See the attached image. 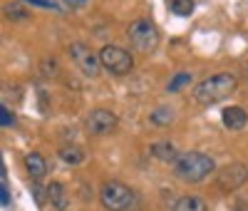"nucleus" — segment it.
I'll list each match as a JSON object with an SVG mask.
<instances>
[{
  "label": "nucleus",
  "instance_id": "11",
  "mask_svg": "<svg viewBox=\"0 0 248 211\" xmlns=\"http://www.w3.org/2000/svg\"><path fill=\"white\" fill-rule=\"evenodd\" d=\"M149 154L154 157V159H159V162H171L174 164V159L179 157V152H176V146L171 144V142H154L152 146H149Z\"/></svg>",
  "mask_w": 248,
  "mask_h": 211
},
{
  "label": "nucleus",
  "instance_id": "8",
  "mask_svg": "<svg viewBox=\"0 0 248 211\" xmlns=\"http://www.w3.org/2000/svg\"><path fill=\"white\" fill-rule=\"evenodd\" d=\"M67 52H70L72 62L79 67V72L85 77H97L99 75V70H102L99 57H97V52L90 50V45H85V42H72V45L67 48Z\"/></svg>",
  "mask_w": 248,
  "mask_h": 211
},
{
  "label": "nucleus",
  "instance_id": "17",
  "mask_svg": "<svg viewBox=\"0 0 248 211\" xmlns=\"http://www.w3.org/2000/svg\"><path fill=\"white\" fill-rule=\"evenodd\" d=\"M5 15H8V20H28L30 17V13L25 10L23 3H8L5 5Z\"/></svg>",
  "mask_w": 248,
  "mask_h": 211
},
{
  "label": "nucleus",
  "instance_id": "22",
  "mask_svg": "<svg viewBox=\"0 0 248 211\" xmlns=\"http://www.w3.org/2000/svg\"><path fill=\"white\" fill-rule=\"evenodd\" d=\"M32 192H35V199H37V204H43L45 201V189H40L37 184L32 186Z\"/></svg>",
  "mask_w": 248,
  "mask_h": 211
},
{
  "label": "nucleus",
  "instance_id": "21",
  "mask_svg": "<svg viewBox=\"0 0 248 211\" xmlns=\"http://www.w3.org/2000/svg\"><path fill=\"white\" fill-rule=\"evenodd\" d=\"M10 204V192L5 184H0V206H8Z\"/></svg>",
  "mask_w": 248,
  "mask_h": 211
},
{
  "label": "nucleus",
  "instance_id": "6",
  "mask_svg": "<svg viewBox=\"0 0 248 211\" xmlns=\"http://www.w3.org/2000/svg\"><path fill=\"white\" fill-rule=\"evenodd\" d=\"M246 181H248V166L241 164V162H231V164H226L223 169L216 172V186L226 194L238 192Z\"/></svg>",
  "mask_w": 248,
  "mask_h": 211
},
{
  "label": "nucleus",
  "instance_id": "13",
  "mask_svg": "<svg viewBox=\"0 0 248 211\" xmlns=\"http://www.w3.org/2000/svg\"><path fill=\"white\" fill-rule=\"evenodd\" d=\"M60 159L65 162V164H70V166H77V164H82L87 159V154H85V149L82 146H77V144H65L60 149Z\"/></svg>",
  "mask_w": 248,
  "mask_h": 211
},
{
  "label": "nucleus",
  "instance_id": "15",
  "mask_svg": "<svg viewBox=\"0 0 248 211\" xmlns=\"http://www.w3.org/2000/svg\"><path fill=\"white\" fill-rule=\"evenodd\" d=\"M191 80H194V75H191V72H176V75L169 80V84H167V92H169V95H176L179 90L189 87Z\"/></svg>",
  "mask_w": 248,
  "mask_h": 211
},
{
  "label": "nucleus",
  "instance_id": "9",
  "mask_svg": "<svg viewBox=\"0 0 248 211\" xmlns=\"http://www.w3.org/2000/svg\"><path fill=\"white\" fill-rule=\"evenodd\" d=\"M45 196H47L50 206L57 209V211H67L70 209V192H67V186L62 181H50L47 189H45Z\"/></svg>",
  "mask_w": 248,
  "mask_h": 211
},
{
  "label": "nucleus",
  "instance_id": "23",
  "mask_svg": "<svg viewBox=\"0 0 248 211\" xmlns=\"http://www.w3.org/2000/svg\"><path fill=\"white\" fill-rule=\"evenodd\" d=\"M85 3H87V0H65V5H67V8H82Z\"/></svg>",
  "mask_w": 248,
  "mask_h": 211
},
{
  "label": "nucleus",
  "instance_id": "18",
  "mask_svg": "<svg viewBox=\"0 0 248 211\" xmlns=\"http://www.w3.org/2000/svg\"><path fill=\"white\" fill-rule=\"evenodd\" d=\"M169 8H171V13L186 17L194 13V0H169Z\"/></svg>",
  "mask_w": 248,
  "mask_h": 211
},
{
  "label": "nucleus",
  "instance_id": "12",
  "mask_svg": "<svg viewBox=\"0 0 248 211\" xmlns=\"http://www.w3.org/2000/svg\"><path fill=\"white\" fill-rule=\"evenodd\" d=\"M25 169H28V174L35 179V181H40L45 174H47V162H45V157H40V154H28L25 157Z\"/></svg>",
  "mask_w": 248,
  "mask_h": 211
},
{
  "label": "nucleus",
  "instance_id": "4",
  "mask_svg": "<svg viewBox=\"0 0 248 211\" xmlns=\"http://www.w3.org/2000/svg\"><path fill=\"white\" fill-rule=\"evenodd\" d=\"M127 37H129V42H132V48H134L137 52H141V55L156 52L159 42H161L159 28L152 23V20H147V17L134 20V23L127 28Z\"/></svg>",
  "mask_w": 248,
  "mask_h": 211
},
{
  "label": "nucleus",
  "instance_id": "3",
  "mask_svg": "<svg viewBox=\"0 0 248 211\" xmlns=\"http://www.w3.org/2000/svg\"><path fill=\"white\" fill-rule=\"evenodd\" d=\"M99 201L107 211H132L137 206V192L122 181H105L99 189Z\"/></svg>",
  "mask_w": 248,
  "mask_h": 211
},
{
  "label": "nucleus",
  "instance_id": "19",
  "mask_svg": "<svg viewBox=\"0 0 248 211\" xmlns=\"http://www.w3.org/2000/svg\"><path fill=\"white\" fill-rule=\"evenodd\" d=\"M20 3H30V5H40V8H50V10H60V5L55 0H20Z\"/></svg>",
  "mask_w": 248,
  "mask_h": 211
},
{
  "label": "nucleus",
  "instance_id": "1",
  "mask_svg": "<svg viewBox=\"0 0 248 211\" xmlns=\"http://www.w3.org/2000/svg\"><path fill=\"white\" fill-rule=\"evenodd\" d=\"M236 87H238V80L233 72H216L211 77H203L194 87V99L201 107H211V104H218L226 97H231Z\"/></svg>",
  "mask_w": 248,
  "mask_h": 211
},
{
  "label": "nucleus",
  "instance_id": "2",
  "mask_svg": "<svg viewBox=\"0 0 248 211\" xmlns=\"http://www.w3.org/2000/svg\"><path fill=\"white\" fill-rule=\"evenodd\" d=\"M216 172V162L203 152H184L174 159V177L186 184H199Z\"/></svg>",
  "mask_w": 248,
  "mask_h": 211
},
{
  "label": "nucleus",
  "instance_id": "14",
  "mask_svg": "<svg viewBox=\"0 0 248 211\" xmlns=\"http://www.w3.org/2000/svg\"><path fill=\"white\" fill-rule=\"evenodd\" d=\"M171 211H209V206H206V201L201 196H181L174 201Z\"/></svg>",
  "mask_w": 248,
  "mask_h": 211
},
{
  "label": "nucleus",
  "instance_id": "5",
  "mask_svg": "<svg viewBox=\"0 0 248 211\" xmlns=\"http://www.w3.org/2000/svg\"><path fill=\"white\" fill-rule=\"evenodd\" d=\"M97 57H99V67L107 70L109 75L122 77V75H129V72L134 70V57H132V52L124 50V48H119V45H105V48L97 52Z\"/></svg>",
  "mask_w": 248,
  "mask_h": 211
},
{
  "label": "nucleus",
  "instance_id": "24",
  "mask_svg": "<svg viewBox=\"0 0 248 211\" xmlns=\"http://www.w3.org/2000/svg\"><path fill=\"white\" fill-rule=\"evenodd\" d=\"M5 177V164H3V157H0V179Z\"/></svg>",
  "mask_w": 248,
  "mask_h": 211
},
{
  "label": "nucleus",
  "instance_id": "7",
  "mask_svg": "<svg viewBox=\"0 0 248 211\" xmlns=\"http://www.w3.org/2000/svg\"><path fill=\"white\" fill-rule=\"evenodd\" d=\"M117 124H119V119H117V114H114L112 110L97 107V110H92V112L87 114L85 130H87V134H92V137H107V134H112V132L117 130Z\"/></svg>",
  "mask_w": 248,
  "mask_h": 211
},
{
  "label": "nucleus",
  "instance_id": "20",
  "mask_svg": "<svg viewBox=\"0 0 248 211\" xmlns=\"http://www.w3.org/2000/svg\"><path fill=\"white\" fill-rule=\"evenodd\" d=\"M13 122H15V114L8 112L5 107H0V127H8V124H13Z\"/></svg>",
  "mask_w": 248,
  "mask_h": 211
},
{
  "label": "nucleus",
  "instance_id": "10",
  "mask_svg": "<svg viewBox=\"0 0 248 211\" xmlns=\"http://www.w3.org/2000/svg\"><path fill=\"white\" fill-rule=\"evenodd\" d=\"M221 122H223V127H229L231 132H238L248 124V112L243 107H238V104H233V107H226L221 112Z\"/></svg>",
  "mask_w": 248,
  "mask_h": 211
},
{
  "label": "nucleus",
  "instance_id": "16",
  "mask_svg": "<svg viewBox=\"0 0 248 211\" xmlns=\"http://www.w3.org/2000/svg\"><path fill=\"white\" fill-rule=\"evenodd\" d=\"M174 110L171 107H159V110H154L152 114H149V122L152 124H156V127H167V124H171L174 122Z\"/></svg>",
  "mask_w": 248,
  "mask_h": 211
}]
</instances>
